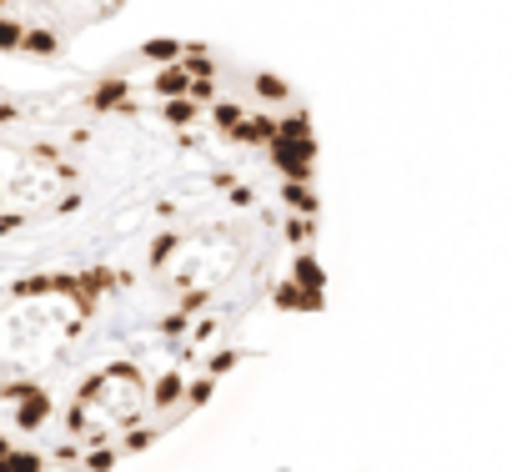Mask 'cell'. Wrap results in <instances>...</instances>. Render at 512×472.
<instances>
[{"label": "cell", "mask_w": 512, "mask_h": 472, "mask_svg": "<svg viewBox=\"0 0 512 472\" xmlns=\"http://www.w3.org/2000/svg\"><path fill=\"white\" fill-rule=\"evenodd\" d=\"M121 0H0V46L26 56H61L66 41L96 31Z\"/></svg>", "instance_id": "cell-1"}]
</instances>
